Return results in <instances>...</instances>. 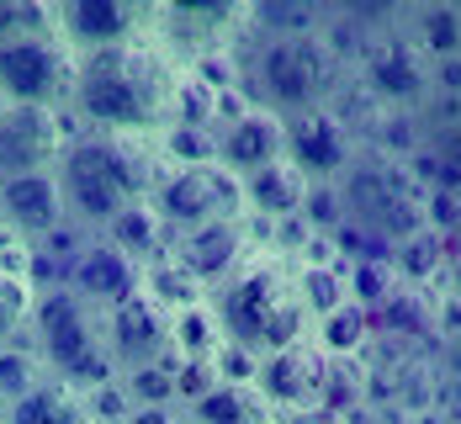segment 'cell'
<instances>
[{"label":"cell","mask_w":461,"mask_h":424,"mask_svg":"<svg viewBox=\"0 0 461 424\" xmlns=\"http://www.w3.org/2000/svg\"><path fill=\"white\" fill-rule=\"evenodd\" d=\"M170 64L143 43L128 48H101V53H80L75 64V91H69V112L86 122V133H106V139H139V133H159L170 117Z\"/></svg>","instance_id":"6da1fadb"},{"label":"cell","mask_w":461,"mask_h":424,"mask_svg":"<svg viewBox=\"0 0 461 424\" xmlns=\"http://www.w3.org/2000/svg\"><path fill=\"white\" fill-rule=\"evenodd\" d=\"M212 313L223 324V339L239 345V350H249L255 361L313 339V319H308V308L297 297V276L271 249L260 260H249L233 282L218 286Z\"/></svg>","instance_id":"7a4b0ae2"},{"label":"cell","mask_w":461,"mask_h":424,"mask_svg":"<svg viewBox=\"0 0 461 424\" xmlns=\"http://www.w3.org/2000/svg\"><path fill=\"white\" fill-rule=\"evenodd\" d=\"M154 176L159 170L133 149V139H106V133L69 139L64 143V159H59L69 223L86 229V234H106L112 218L128 202H143L154 191Z\"/></svg>","instance_id":"3957f363"},{"label":"cell","mask_w":461,"mask_h":424,"mask_svg":"<svg viewBox=\"0 0 461 424\" xmlns=\"http://www.w3.org/2000/svg\"><path fill=\"white\" fill-rule=\"evenodd\" d=\"M350 69L339 64V53L323 43V32L308 38H260L249 64L239 69V95H255V106L276 112V117H297L329 106L334 95L345 91Z\"/></svg>","instance_id":"277c9868"},{"label":"cell","mask_w":461,"mask_h":424,"mask_svg":"<svg viewBox=\"0 0 461 424\" xmlns=\"http://www.w3.org/2000/svg\"><path fill=\"white\" fill-rule=\"evenodd\" d=\"M350 91L361 95L371 112H382V117H414L419 106L429 101V64L409 43L403 27L371 22L366 43H361L356 64H350Z\"/></svg>","instance_id":"5b68a950"},{"label":"cell","mask_w":461,"mask_h":424,"mask_svg":"<svg viewBox=\"0 0 461 424\" xmlns=\"http://www.w3.org/2000/svg\"><path fill=\"white\" fill-rule=\"evenodd\" d=\"M75 64H80V59L64 48L59 32H38V38H11V43H0V106H38V112L69 106Z\"/></svg>","instance_id":"8992f818"},{"label":"cell","mask_w":461,"mask_h":424,"mask_svg":"<svg viewBox=\"0 0 461 424\" xmlns=\"http://www.w3.org/2000/svg\"><path fill=\"white\" fill-rule=\"evenodd\" d=\"M154 212L165 218L170 234L207 229L218 218H249L244 212V181L229 176L223 165H181V170H159L149 191Z\"/></svg>","instance_id":"52a82bcc"},{"label":"cell","mask_w":461,"mask_h":424,"mask_svg":"<svg viewBox=\"0 0 461 424\" xmlns=\"http://www.w3.org/2000/svg\"><path fill=\"white\" fill-rule=\"evenodd\" d=\"M356 159V122L339 112V101L286 117V165L308 186H339Z\"/></svg>","instance_id":"ba28073f"},{"label":"cell","mask_w":461,"mask_h":424,"mask_svg":"<svg viewBox=\"0 0 461 424\" xmlns=\"http://www.w3.org/2000/svg\"><path fill=\"white\" fill-rule=\"evenodd\" d=\"M32 334L48 372L69 377L91 350H101V313H91L69 286H53L32 297Z\"/></svg>","instance_id":"9c48e42d"},{"label":"cell","mask_w":461,"mask_h":424,"mask_svg":"<svg viewBox=\"0 0 461 424\" xmlns=\"http://www.w3.org/2000/svg\"><path fill=\"white\" fill-rule=\"evenodd\" d=\"M101 339H106V350L117 356L122 372H133V366H154V361H170V356H176L170 313H165L149 292H133L128 302L106 308V313H101Z\"/></svg>","instance_id":"30bf717a"},{"label":"cell","mask_w":461,"mask_h":424,"mask_svg":"<svg viewBox=\"0 0 461 424\" xmlns=\"http://www.w3.org/2000/svg\"><path fill=\"white\" fill-rule=\"evenodd\" d=\"M329 356L319 345H292V350H276V356H260V372H255V392L266 409H319L323 403V387H329Z\"/></svg>","instance_id":"8fae6325"},{"label":"cell","mask_w":461,"mask_h":424,"mask_svg":"<svg viewBox=\"0 0 461 424\" xmlns=\"http://www.w3.org/2000/svg\"><path fill=\"white\" fill-rule=\"evenodd\" d=\"M170 255H176V260H181L202 286L233 282V276L249 266V255H255L249 218H218V223H207V229L176 234V239H170Z\"/></svg>","instance_id":"7c38bea8"},{"label":"cell","mask_w":461,"mask_h":424,"mask_svg":"<svg viewBox=\"0 0 461 424\" xmlns=\"http://www.w3.org/2000/svg\"><path fill=\"white\" fill-rule=\"evenodd\" d=\"M69 223L64 207V181L59 170H27V176H0V229H11L16 239L38 244L53 229Z\"/></svg>","instance_id":"4fadbf2b"},{"label":"cell","mask_w":461,"mask_h":424,"mask_svg":"<svg viewBox=\"0 0 461 424\" xmlns=\"http://www.w3.org/2000/svg\"><path fill=\"white\" fill-rule=\"evenodd\" d=\"M64 286H69L91 313H106V308L128 302L133 292H143V266L139 260H128L112 239L91 234L86 239V249L69 260V282Z\"/></svg>","instance_id":"5bb4252c"},{"label":"cell","mask_w":461,"mask_h":424,"mask_svg":"<svg viewBox=\"0 0 461 424\" xmlns=\"http://www.w3.org/2000/svg\"><path fill=\"white\" fill-rule=\"evenodd\" d=\"M276 159H286V117L266 112V106H239L218 122V165L229 176L244 181Z\"/></svg>","instance_id":"9a60e30c"},{"label":"cell","mask_w":461,"mask_h":424,"mask_svg":"<svg viewBox=\"0 0 461 424\" xmlns=\"http://www.w3.org/2000/svg\"><path fill=\"white\" fill-rule=\"evenodd\" d=\"M64 128L59 112L38 106H0V176H27V170H59L64 159Z\"/></svg>","instance_id":"2e32d148"},{"label":"cell","mask_w":461,"mask_h":424,"mask_svg":"<svg viewBox=\"0 0 461 424\" xmlns=\"http://www.w3.org/2000/svg\"><path fill=\"white\" fill-rule=\"evenodd\" d=\"M53 27L64 48L80 53H101V48H128L139 43V11L133 5H112V0H64L53 11Z\"/></svg>","instance_id":"e0dca14e"},{"label":"cell","mask_w":461,"mask_h":424,"mask_svg":"<svg viewBox=\"0 0 461 424\" xmlns=\"http://www.w3.org/2000/svg\"><path fill=\"white\" fill-rule=\"evenodd\" d=\"M303 202H308V181H303L286 159L255 170V176H244V212L260 218V223H271V229L303 218Z\"/></svg>","instance_id":"ac0fdd59"},{"label":"cell","mask_w":461,"mask_h":424,"mask_svg":"<svg viewBox=\"0 0 461 424\" xmlns=\"http://www.w3.org/2000/svg\"><path fill=\"white\" fill-rule=\"evenodd\" d=\"M371 334H376V339H398V345L440 339V334H435V297H429V286H398V292L371 313Z\"/></svg>","instance_id":"d6986e66"},{"label":"cell","mask_w":461,"mask_h":424,"mask_svg":"<svg viewBox=\"0 0 461 424\" xmlns=\"http://www.w3.org/2000/svg\"><path fill=\"white\" fill-rule=\"evenodd\" d=\"M101 239H112L128 260H139V266H154L159 255H170V229H165V218L154 212V202L143 196V202H128L117 218H112V229Z\"/></svg>","instance_id":"ffe728a7"},{"label":"cell","mask_w":461,"mask_h":424,"mask_svg":"<svg viewBox=\"0 0 461 424\" xmlns=\"http://www.w3.org/2000/svg\"><path fill=\"white\" fill-rule=\"evenodd\" d=\"M398 27H403V32H409V43L424 53V64L461 59V5L429 0V5H414Z\"/></svg>","instance_id":"44dd1931"},{"label":"cell","mask_w":461,"mask_h":424,"mask_svg":"<svg viewBox=\"0 0 461 424\" xmlns=\"http://www.w3.org/2000/svg\"><path fill=\"white\" fill-rule=\"evenodd\" d=\"M5 424H91L86 392H75L64 377H43L27 398L5 409Z\"/></svg>","instance_id":"7402d4cb"},{"label":"cell","mask_w":461,"mask_h":424,"mask_svg":"<svg viewBox=\"0 0 461 424\" xmlns=\"http://www.w3.org/2000/svg\"><path fill=\"white\" fill-rule=\"evenodd\" d=\"M371 313L361 302H345V308H334L329 319L313 324V345H319L329 361H361L371 350Z\"/></svg>","instance_id":"603a6c76"},{"label":"cell","mask_w":461,"mask_h":424,"mask_svg":"<svg viewBox=\"0 0 461 424\" xmlns=\"http://www.w3.org/2000/svg\"><path fill=\"white\" fill-rule=\"evenodd\" d=\"M143 292H149L170 319L185 313V308H202V302H207V286L196 282L176 255H159L154 266H143Z\"/></svg>","instance_id":"cb8c5ba5"},{"label":"cell","mask_w":461,"mask_h":424,"mask_svg":"<svg viewBox=\"0 0 461 424\" xmlns=\"http://www.w3.org/2000/svg\"><path fill=\"white\" fill-rule=\"evenodd\" d=\"M185 424H260V392L255 387L218 382L212 392H202L185 409Z\"/></svg>","instance_id":"d4e9b609"},{"label":"cell","mask_w":461,"mask_h":424,"mask_svg":"<svg viewBox=\"0 0 461 424\" xmlns=\"http://www.w3.org/2000/svg\"><path fill=\"white\" fill-rule=\"evenodd\" d=\"M393 271H398V282L403 286H429L435 276H446L451 271V255H446V239L440 234H414L403 239L398 249H393Z\"/></svg>","instance_id":"484cf974"},{"label":"cell","mask_w":461,"mask_h":424,"mask_svg":"<svg viewBox=\"0 0 461 424\" xmlns=\"http://www.w3.org/2000/svg\"><path fill=\"white\" fill-rule=\"evenodd\" d=\"M292 276H297V297H303L313 324L350 302V276L339 266H292Z\"/></svg>","instance_id":"4316f807"},{"label":"cell","mask_w":461,"mask_h":424,"mask_svg":"<svg viewBox=\"0 0 461 424\" xmlns=\"http://www.w3.org/2000/svg\"><path fill=\"white\" fill-rule=\"evenodd\" d=\"M170 339H176V356H181V361H212L218 345H223V324H218L212 302L176 313V319H170Z\"/></svg>","instance_id":"83f0119b"},{"label":"cell","mask_w":461,"mask_h":424,"mask_svg":"<svg viewBox=\"0 0 461 424\" xmlns=\"http://www.w3.org/2000/svg\"><path fill=\"white\" fill-rule=\"evenodd\" d=\"M159 159H165V170H181V165H218V128L165 122V128H159Z\"/></svg>","instance_id":"f1b7e54d"},{"label":"cell","mask_w":461,"mask_h":424,"mask_svg":"<svg viewBox=\"0 0 461 424\" xmlns=\"http://www.w3.org/2000/svg\"><path fill=\"white\" fill-rule=\"evenodd\" d=\"M43 377H53V372L43 366L38 345H22V339L0 345V392H5V403L27 398V392H32V387H38Z\"/></svg>","instance_id":"f546056e"},{"label":"cell","mask_w":461,"mask_h":424,"mask_svg":"<svg viewBox=\"0 0 461 424\" xmlns=\"http://www.w3.org/2000/svg\"><path fill=\"white\" fill-rule=\"evenodd\" d=\"M122 387H128L133 409H176V356L170 361H154V366L122 372Z\"/></svg>","instance_id":"4dcf8cb0"},{"label":"cell","mask_w":461,"mask_h":424,"mask_svg":"<svg viewBox=\"0 0 461 424\" xmlns=\"http://www.w3.org/2000/svg\"><path fill=\"white\" fill-rule=\"evenodd\" d=\"M345 276H350V302H361L366 313H376L393 292H398V271H393V260H361V266H345Z\"/></svg>","instance_id":"1f68e13d"},{"label":"cell","mask_w":461,"mask_h":424,"mask_svg":"<svg viewBox=\"0 0 461 424\" xmlns=\"http://www.w3.org/2000/svg\"><path fill=\"white\" fill-rule=\"evenodd\" d=\"M27 324H32V286L0 271V345H11Z\"/></svg>","instance_id":"d6a6232c"},{"label":"cell","mask_w":461,"mask_h":424,"mask_svg":"<svg viewBox=\"0 0 461 424\" xmlns=\"http://www.w3.org/2000/svg\"><path fill=\"white\" fill-rule=\"evenodd\" d=\"M345 218H350V212H345V196H339V186H308V202H303V223H308L313 234H334Z\"/></svg>","instance_id":"836d02e7"},{"label":"cell","mask_w":461,"mask_h":424,"mask_svg":"<svg viewBox=\"0 0 461 424\" xmlns=\"http://www.w3.org/2000/svg\"><path fill=\"white\" fill-rule=\"evenodd\" d=\"M424 223H429V234L451 239L461 229V191L451 186H429L424 191Z\"/></svg>","instance_id":"e575fe53"},{"label":"cell","mask_w":461,"mask_h":424,"mask_svg":"<svg viewBox=\"0 0 461 424\" xmlns=\"http://www.w3.org/2000/svg\"><path fill=\"white\" fill-rule=\"evenodd\" d=\"M86 414H91V424H128V414H133V398H128L122 377L106 382V387H95V392H86Z\"/></svg>","instance_id":"d590c367"},{"label":"cell","mask_w":461,"mask_h":424,"mask_svg":"<svg viewBox=\"0 0 461 424\" xmlns=\"http://www.w3.org/2000/svg\"><path fill=\"white\" fill-rule=\"evenodd\" d=\"M218 387V372H212V361H181L176 356V403H196L202 392H212Z\"/></svg>","instance_id":"8d00e7d4"},{"label":"cell","mask_w":461,"mask_h":424,"mask_svg":"<svg viewBox=\"0 0 461 424\" xmlns=\"http://www.w3.org/2000/svg\"><path fill=\"white\" fill-rule=\"evenodd\" d=\"M435 366H440V377H461V334L435 339Z\"/></svg>","instance_id":"74e56055"},{"label":"cell","mask_w":461,"mask_h":424,"mask_svg":"<svg viewBox=\"0 0 461 424\" xmlns=\"http://www.w3.org/2000/svg\"><path fill=\"white\" fill-rule=\"evenodd\" d=\"M440 154H446V176H440V186L461 191V139H440Z\"/></svg>","instance_id":"f35d334b"},{"label":"cell","mask_w":461,"mask_h":424,"mask_svg":"<svg viewBox=\"0 0 461 424\" xmlns=\"http://www.w3.org/2000/svg\"><path fill=\"white\" fill-rule=\"evenodd\" d=\"M128 424H185V414L181 409H133Z\"/></svg>","instance_id":"ab89813d"},{"label":"cell","mask_w":461,"mask_h":424,"mask_svg":"<svg viewBox=\"0 0 461 424\" xmlns=\"http://www.w3.org/2000/svg\"><path fill=\"white\" fill-rule=\"evenodd\" d=\"M276 424H345V419H334L329 409H292V414H281Z\"/></svg>","instance_id":"60d3db41"},{"label":"cell","mask_w":461,"mask_h":424,"mask_svg":"<svg viewBox=\"0 0 461 424\" xmlns=\"http://www.w3.org/2000/svg\"><path fill=\"white\" fill-rule=\"evenodd\" d=\"M446 255H451V271H461V229L446 239Z\"/></svg>","instance_id":"b9f144b4"},{"label":"cell","mask_w":461,"mask_h":424,"mask_svg":"<svg viewBox=\"0 0 461 424\" xmlns=\"http://www.w3.org/2000/svg\"><path fill=\"white\" fill-rule=\"evenodd\" d=\"M5 409H11V403H5V392H0V424H5Z\"/></svg>","instance_id":"7bdbcfd3"}]
</instances>
